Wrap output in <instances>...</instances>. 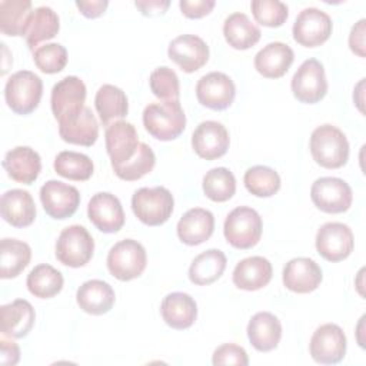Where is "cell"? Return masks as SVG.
<instances>
[{"mask_svg":"<svg viewBox=\"0 0 366 366\" xmlns=\"http://www.w3.org/2000/svg\"><path fill=\"white\" fill-rule=\"evenodd\" d=\"M143 126L157 140L177 139L186 127V114L179 100L150 103L143 110Z\"/></svg>","mask_w":366,"mask_h":366,"instance_id":"1","label":"cell"},{"mask_svg":"<svg viewBox=\"0 0 366 366\" xmlns=\"http://www.w3.org/2000/svg\"><path fill=\"white\" fill-rule=\"evenodd\" d=\"M309 147L313 160L325 169H340L349 160L347 137L333 124L316 127L310 134Z\"/></svg>","mask_w":366,"mask_h":366,"instance_id":"2","label":"cell"},{"mask_svg":"<svg viewBox=\"0 0 366 366\" xmlns=\"http://www.w3.org/2000/svg\"><path fill=\"white\" fill-rule=\"evenodd\" d=\"M174 199L169 189L163 186L142 187L132 196V210L146 226H160L173 213Z\"/></svg>","mask_w":366,"mask_h":366,"instance_id":"3","label":"cell"},{"mask_svg":"<svg viewBox=\"0 0 366 366\" xmlns=\"http://www.w3.org/2000/svg\"><path fill=\"white\" fill-rule=\"evenodd\" d=\"M262 230L263 222L260 214L249 206L234 207L226 216L223 224L226 242L239 250L254 247L262 237Z\"/></svg>","mask_w":366,"mask_h":366,"instance_id":"4","label":"cell"},{"mask_svg":"<svg viewBox=\"0 0 366 366\" xmlns=\"http://www.w3.org/2000/svg\"><path fill=\"white\" fill-rule=\"evenodd\" d=\"M43 94L41 79L30 70L13 73L4 86V99L7 106L16 114H29L34 112Z\"/></svg>","mask_w":366,"mask_h":366,"instance_id":"5","label":"cell"},{"mask_svg":"<svg viewBox=\"0 0 366 366\" xmlns=\"http://www.w3.org/2000/svg\"><path fill=\"white\" fill-rule=\"evenodd\" d=\"M107 269L113 277L129 282L139 277L147 264L146 249L134 239L114 243L107 253Z\"/></svg>","mask_w":366,"mask_h":366,"instance_id":"6","label":"cell"},{"mask_svg":"<svg viewBox=\"0 0 366 366\" xmlns=\"http://www.w3.org/2000/svg\"><path fill=\"white\" fill-rule=\"evenodd\" d=\"M86 84L77 76H66L51 89L50 106L59 124L74 120L86 107Z\"/></svg>","mask_w":366,"mask_h":366,"instance_id":"7","label":"cell"},{"mask_svg":"<svg viewBox=\"0 0 366 366\" xmlns=\"http://www.w3.org/2000/svg\"><path fill=\"white\" fill-rule=\"evenodd\" d=\"M94 240L84 226L71 224L63 229L56 240V259L69 267H81L90 262Z\"/></svg>","mask_w":366,"mask_h":366,"instance_id":"8","label":"cell"},{"mask_svg":"<svg viewBox=\"0 0 366 366\" xmlns=\"http://www.w3.org/2000/svg\"><path fill=\"white\" fill-rule=\"evenodd\" d=\"M290 89L293 96L306 104L320 102L327 93L325 67L317 59L305 60L292 77Z\"/></svg>","mask_w":366,"mask_h":366,"instance_id":"9","label":"cell"},{"mask_svg":"<svg viewBox=\"0 0 366 366\" xmlns=\"http://www.w3.org/2000/svg\"><path fill=\"white\" fill-rule=\"evenodd\" d=\"M310 199L319 210L336 214L349 210L353 193L349 183L343 179L325 176L313 182L310 187Z\"/></svg>","mask_w":366,"mask_h":366,"instance_id":"10","label":"cell"},{"mask_svg":"<svg viewBox=\"0 0 366 366\" xmlns=\"http://www.w3.org/2000/svg\"><path fill=\"white\" fill-rule=\"evenodd\" d=\"M317 253L327 262H340L350 256L355 247L352 229L340 222L322 224L315 239Z\"/></svg>","mask_w":366,"mask_h":366,"instance_id":"11","label":"cell"},{"mask_svg":"<svg viewBox=\"0 0 366 366\" xmlns=\"http://www.w3.org/2000/svg\"><path fill=\"white\" fill-rule=\"evenodd\" d=\"M347 340L343 329L336 323L320 325L312 335L309 352L312 359L320 365H336L346 355Z\"/></svg>","mask_w":366,"mask_h":366,"instance_id":"12","label":"cell"},{"mask_svg":"<svg viewBox=\"0 0 366 366\" xmlns=\"http://www.w3.org/2000/svg\"><path fill=\"white\" fill-rule=\"evenodd\" d=\"M333 23L327 13L316 7L303 9L292 27L293 39L305 47H317L332 34Z\"/></svg>","mask_w":366,"mask_h":366,"instance_id":"13","label":"cell"},{"mask_svg":"<svg viewBox=\"0 0 366 366\" xmlns=\"http://www.w3.org/2000/svg\"><path fill=\"white\" fill-rule=\"evenodd\" d=\"M40 202L51 219L63 220L76 213L80 204V193L74 186L60 180H47L40 187Z\"/></svg>","mask_w":366,"mask_h":366,"instance_id":"14","label":"cell"},{"mask_svg":"<svg viewBox=\"0 0 366 366\" xmlns=\"http://www.w3.org/2000/svg\"><path fill=\"white\" fill-rule=\"evenodd\" d=\"M236 96L233 80L222 71H210L202 76L196 84L199 103L212 110H224L232 106Z\"/></svg>","mask_w":366,"mask_h":366,"instance_id":"15","label":"cell"},{"mask_svg":"<svg viewBox=\"0 0 366 366\" xmlns=\"http://www.w3.org/2000/svg\"><path fill=\"white\" fill-rule=\"evenodd\" d=\"M209 54L210 51L206 41L194 34L177 36L167 47L169 59L184 73H193L202 69L207 63Z\"/></svg>","mask_w":366,"mask_h":366,"instance_id":"16","label":"cell"},{"mask_svg":"<svg viewBox=\"0 0 366 366\" xmlns=\"http://www.w3.org/2000/svg\"><path fill=\"white\" fill-rule=\"evenodd\" d=\"M87 216L92 224L103 233H116L124 224V212L120 200L109 193L99 192L87 204Z\"/></svg>","mask_w":366,"mask_h":366,"instance_id":"17","label":"cell"},{"mask_svg":"<svg viewBox=\"0 0 366 366\" xmlns=\"http://www.w3.org/2000/svg\"><path fill=\"white\" fill-rule=\"evenodd\" d=\"M230 144L227 129L216 120L202 122L192 134L194 153L204 160H214L226 154Z\"/></svg>","mask_w":366,"mask_h":366,"instance_id":"18","label":"cell"},{"mask_svg":"<svg viewBox=\"0 0 366 366\" xmlns=\"http://www.w3.org/2000/svg\"><path fill=\"white\" fill-rule=\"evenodd\" d=\"M104 142L112 166L123 164L134 156L139 147L137 130L126 120H116L106 127Z\"/></svg>","mask_w":366,"mask_h":366,"instance_id":"19","label":"cell"},{"mask_svg":"<svg viewBox=\"0 0 366 366\" xmlns=\"http://www.w3.org/2000/svg\"><path fill=\"white\" fill-rule=\"evenodd\" d=\"M283 285L293 293H310L323 279L320 266L310 257H295L283 267Z\"/></svg>","mask_w":366,"mask_h":366,"instance_id":"20","label":"cell"},{"mask_svg":"<svg viewBox=\"0 0 366 366\" xmlns=\"http://www.w3.org/2000/svg\"><path fill=\"white\" fill-rule=\"evenodd\" d=\"M3 167L11 180L21 184H31L40 174L41 159L34 149L17 146L6 153Z\"/></svg>","mask_w":366,"mask_h":366,"instance_id":"21","label":"cell"},{"mask_svg":"<svg viewBox=\"0 0 366 366\" xmlns=\"http://www.w3.org/2000/svg\"><path fill=\"white\" fill-rule=\"evenodd\" d=\"M214 230V216L210 210L202 207L189 209L177 222L176 232L182 243L197 246L209 240Z\"/></svg>","mask_w":366,"mask_h":366,"instance_id":"22","label":"cell"},{"mask_svg":"<svg viewBox=\"0 0 366 366\" xmlns=\"http://www.w3.org/2000/svg\"><path fill=\"white\" fill-rule=\"evenodd\" d=\"M273 276L272 263L263 256L242 259L234 266L232 280L236 287L247 292L259 290L269 285Z\"/></svg>","mask_w":366,"mask_h":366,"instance_id":"23","label":"cell"},{"mask_svg":"<svg viewBox=\"0 0 366 366\" xmlns=\"http://www.w3.org/2000/svg\"><path fill=\"white\" fill-rule=\"evenodd\" d=\"M295 60L292 47L282 41H272L260 49L254 56V69L266 79L285 76Z\"/></svg>","mask_w":366,"mask_h":366,"instance_id":"24","label":"cell"},{"mask_svg":"<svg viewBox=\"0 0 366 366\" xmlns=\"http://www.w3.org/2000/svg\"><path fill=\"white\" fill-rule=\"evenodd\" d=\"M0 312V330L3 336L21 339L27 336L34 326L36 313L31 303L26 299H16L7 305H3Z\"/></svg>","mask_w":366,"mask_h":366,"instance_id":"25","label":"cell"},{"mask_svg":"<svg viewBox=\"0 0 366 366\" xmlns=\"http://www.w3.org/2000/svg\"><path fill=\"white\" fill-rule=\"evenodd\" d=\"M1 217L13 227H27L36 219V204L31 194L23 189H10L3 193L0 203Z\"/></svg>","mask_w":366,"mask_h":366,"instance_id":"26","label":"cell"},{"mask_svg":"<svg viewBox=\"0 0 366 366\" xmlns=\"http://www.w3.org/2000/svg\"><path fill=\"white\" fill-rule=\"evenodd\" d=\"M247 339L259 352H270L282 339V323L270 312H257L247 323Z\"/></svg>","mask_w":366,"mask_h":366,"instance_id":"27","label":"cell"},{"mask_svg":"<svg viewBox=\"0 0 366 366\" xmlns=\"http://www.w3.org/2000/svg\"><path fill=\"white\" fill-rule=\"evenodd\" d=\"M116 300V295L113 287L100 279H92L77 289L76 302L79 307L93 316H100L113 307Z\"/></svg>","mask_w":366,"mask_h":366,"instance_id":"28","label":"cell"},{"mask_svg":"<svg viewBox=\"0 0 366 366\" xmlns=\"http://www.w3.org/2000/svg\"><path fill=\"white\" fill-rule=\"evenodd\" d=\"M160 313L167 326L172 329H189L197 317V305L194 299L183 292H173L163 297Z\"/></svg>","mask_w":366,"mask_h":366,"instance_id":"29","label":"cell"},{"mask_svg":"<svg viewBox=\"0 0 366 366\" xmlns=\"http://www.w3.org/2000/svg\"><path fill=\"white\" fill-rule=\"evenodd\" d=\"M223 36L230 47L236 50H247L260 40L262 31L247 14L236 11L224 19Z\"/></svg>","mask_w":366,"mask_h":366,"instance_id":"30","label":"cell"},{"mask_svg":"<svg viewBox=\"0 0 366 366\" xmlns=\"http://www.w3.org/2000/svg\"><path fill=\"white\" fill-rule=\"evenodd\" d=\"M33 16L30 0L0 1V31L6 36H26Z\"/></svg>","mask_w":366,"mask_h":366,"instance_id":"31","label":"cell"},{"mask_svg":"<svg viewBox=\"0 0 366 366\" xmlns=\"http://www.w3.org/2000/svg\"><path fill=\"white\" fill-rule=\"evenodd\" d=\"M227 264L226 254L219 249H207L197 254L189 267V279L197 286H207L216 282Z\"/></svg>","mask_w":366,"mask_h":366,"instance_id":"32","label":"cell"},{"mask_svg":"<svg viewBox=\"0 0 366 366\" xmlns=\"http://www.w3.org/2000/svg\"><path fill=\"white\" fill-rule=\"evenodd\" d=\"M94 107L103 126H109L116 119H123L129 112L126 93L114 84H103L94 97Z\"/></svg>","mask_w":366,"mask_h":366,"instance_id":"33","label":"cell"},{"mask_svg":"<svg viewBox=\"0 0 366 366\" xmlns=\"http://www.w3.org/2000/svg\"><path fill=\"white\" fill-rule=\"evenodd\" d=\"M59 134L66 143L90 147L99 137V123L93 112L84 107L74 120L59 124Z\"/></svg>","mask_w":366,"mask_h":366,"instance_id":"34","label":"cell"},{"mask_svg":"<svg viewBox=\"0 0 366 366\" xmlns=\"http://www.w3.org/2000/svg\"><path fill=\"white\" fill-rule=\"evenodd\" d=\"M31 249L26 242L4 237L0 242V277H17L30 263Z\"/></svg>","mask_w":366,"mask_h":366,"instance_id":"35","label":"cell"},{"mask_svg":"<svg viewBox=\"0 0 366 366\" xmlns=\"http://www.w3.org/2000/svg\"><path fill=\"white\" fill-rule=\"evenodd\" d=\"M63 274L47 263L34 266L26 279L29 292L39 299H50L59 295L63 289Z\"/></svg>","mask_w":366,"mask_h":366,"instance_id":"36","label":"cell"},{"mask_svg":"<svg viewBox=\"0 0 366 366\" xmlns=\"http://www.w3.org/2000/svg\"><path fill=\"white\" fill-rule=\"evenodd\" d=\"M60 30V20L57 13L47 6H40L33 10L30 26L26 34V41L30 50L43 41L53 39Z\"/></svg>","mask_w":366,"mask_h":366,"instance_id":"37","label":"cell"},{"mask_svg":"<svg viewBox=\"0 0 366 366\" xmlns=\"http://www.w3.org/2000/svg\"><path fill=\"white\" fill-rule=\"evenodd\" d=\"M53 167L59 176L74 182L89 180L94 172L92 159L87 154L73 150L60 152L54 159Z\"/></svg>","mask_w":366,"mask_h":366,"instance_id":"38","label":"cell"},{"mask_svg":"<svg viewBox=\"0 0 366 366\" xmlns=\"http://www.w3.org/2000/svg\"><path fill=\"white\" fill-rule=\"evenodd\" d=\"M244 187L256 197H270L280 189L279 173L269 166H252L243 176Z\"/></svg>","mask_w":366,"mask_h":366,"instance_id":"39","label":"cell"},{"mask_svg":"<svg viewBox=\"0 0 366 366\" xmlns=\"http://www.w3.org/2000/svg\"><path fill=\"white\" fill-rule=\"evenodd\" d=\"M203 193L213 202L223 203L236 193L234 174L227 167L210 169L203 176Z\"/></svg>","mask_w":366,"mask_h":366,"instance_id":"40","label":"cell"},{"mask_svg":"<svg viewBox=\"0 0 366 366\" xmlns=\"http://www.w3.org/2000/svg\"><path fill=\"white\" fill-rule=\"evenodd\" d=\"M156 164V156L154 152L150 149L146 143H139V147L134 153V156L127 160L123 164H114L112 166L114 170V174L126 182H134L146 176L153 170Z\"/></svg>","mask_w":366,"mask_h":366,"instance_id":"41","label":"cell"},{"mask_svg":"<svg viewBox=\"0 0 366 366\" xmlns=\"http://www.w3.org/2000/svg\"><path fill=\"white\" fill-rule=\"evenodd\" d=\"M149 84L152 93L164 100H179L180 83L176 71L167 66H160L150 73Z\"/></svg>","mask_w":366,"mask_h":366,"instance_id":"42","label":"cell"},{"mask_svg":"<svg viewBox=\"0 0 366 366\" xmlns=\"http://www.w3.org/2000/svg\"><path fill=\"white\" fill-rule=\"evenodd\" d=\"M33 61L46 74L61 71L67 64V50L60 43H47L33 51Z\"/></svg>","mask_w":366,"mask_h":366,"instance_id":"43","label":"cell"},{"mask_svg":"<svg viewBox=\"0 0 366 366\" xmlns=\"http://www.w3.org/2000/svg\"><path fill=\"white\" fill-rule=\"evenodd\" d=\"M250 9L254 20L266 27H279L289 16L287 6L279 0H253Z\"/></svg>","mask_w":366,"mask_h":366,"instance_id":"44","label":"cell"},{"mask_svg":"<svg viewBox=\"0 0 366 366\" xmlns=\"http://www.w3.org/2000/svg\"><path fill=\"white\" fill-rule=\"evenodd\" d=\"M212 363L214 366H219V365L247 366L249 356L242 346L234 343H223L214 349L212 356Z\"/></svg>","mask_w":366,"mask_h":366,"instance_id":"45","label":"cell"},{"mask_svg":"<svg viewBox=\"0 0 366 366\" xmlns=\"http://www.w3.org/2000/svg\"><path fill=\"white\" fill-rule=\"evenodd\" d=\"M214 4V0H182L179 7L183 16L189 19H200L207 16L213 10Z\"/></svg>","mask_w":366,"mask_h":366,"instance_id":"46","label":"cell"},{"mask_svg":"<svg viewBox=\"0 0 366 366\" xmlns=\"http://www.w3.org/2000/svg\"><path fill=\"white\" fill-rule=\"evenodd\" d=\"M365 33H366V20L360 19L357 23H355V26L350 30L349 34V47L350 50L357 54L359 57H365L366 51H365Z\"/></svg>","mask_w":366,"mask_h":366,"instance_id":"47","label":"cell"},{"mask_svg":"<svg viewBox=\"0 0 366 366\" xmlns=\"http://www.w3.org/2000/svg\"><path fill=\"white\" fill-rule=\"evenodd\" d=\"M109 6L107 0H77L76 7L87 19H96L102 16Z\"/></svg>","mask_w":366,"mask_h":366,"instance_id":"48","label":"cell"},{"mask_svg":"<svg viewBox=\"0 0 366 366\" xmlns=\"http://www.w3.org/2000/svg\"><path fill=\"white\" fill-rule=\"evenodd\" d=\"M20 360V349L13 340L1 339L0 340V363L13 366L17 365Z\"/></svg>","mask_w":366,"mask_h":366,"instance_id":"49","label":"cell"},{"mask_svg":"<svg viewBox=\"0 0 366 366\" xmlns=\"http://www.w3.org/2000/svg\"><path fill=\"white\" fill-rule=\"evenodd\" d=\"M134 6L144 16H157V14H163L167 10V7L170 6V1H167V0H137V1H134Z\"/></svg>","mask_w":366,"mask_h":366,"instance_id":"50","label":"cell"},{"mask_svg":"<svg viewBox=\"0 0 366 366\" xmlns=\"http://www.w3.org/2000/svg\"><path fill=\"white\" fill-rule=\"evenodd\" d=\"M363 84H365V79H362V80L357 83V86L355 87V90H353V97H355L353 100H355L357 109L360 110V113L365 112V110H363Z\"/></svg>","mask_w":366,"mask_h":366,"instance_id":"51","label":"cell"},{"mask_svg":"<svg viewBox=\"0 0 366 366\" xmlns=\"http://www.w3.org/2000/svg\"><path fill=\"white\" fill-rule=\"evenodd\" d=\"M362 277H363V269H360V272H359V279L362 280ZM360 287H362V282H359V286H357V289H359V293L362 295V292H360ZM363 296V295H362Z\"/></svg>","mask_w":366,"mask_h":366,"instance_id":"52","label":"cell"}]
</instances>
